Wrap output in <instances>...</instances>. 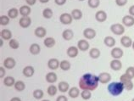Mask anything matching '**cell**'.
I'll return each mask as SVG.
<instances>
[{"mask_svg":"<svg viewBox=\"0 0 134 101\" xmlns=\"http://www.w3.org/2000/svg\"><path fill=\"white\" fill-rule=\"evenodd\" d=\"M98 76L91 74V73H86L84 74L79 80V87L82 90H89L93 91L98 86Z\"/></svg>","mask_w":134,"mask_h":101,"instance_id":"obj_1","label":"cell"},{"mask_svg":"<svg viewBox=\"0 0 134 101\" xmlns=\"http://www.w3.org/2000/svg\"><path fill=\"white\" fill-rule=\"evenodd\" d=\"M124 89H125L124 85H123V83L121 82H110L107 87V90H108L109 93L112 96L121 95Z\"/></svg>","mask_w":134,"mask_h":101,"instance_id":"obj_2","label":"cell"},{"mask_svg":"<svg viewBox=\"0 0 134 101\" xmlns=\"http://www.w3.org/2000/svg\"><path fill=\"white\" fill-rule=\"evenodd\" d=\"M132 78H130L129 76H127L125 73V74H123L121 76V77H120V82H121L123 83V85H124V88L125 89H126L127 91H131V90L133 88V82L132 81Z\"/></svg>","mask_w":134,"mask_h":101,"instance_id":"obj_3","label":"cell"},{"mask_svg":"<svg viewBox=\"0 0 134 101\" xmlns=\"http://www.w3.org/2000/svg\"><path fill=\"white\" fill-rule=\"evenodd\" d=\"M110 31L111 32H113L115 35H117V36H120V35H122L125 32V27L121 24H113L110 26Z\"/></svg>","mask_w":134,"mask_h":101,"instance_id":"obj_4","label":"cell"},{"mask_svg":"<svg viewBox=\"0 0 134 101\" xmlns=\"http://www.w3.org/2000/svg\"><path fill=\"white\" fill-rule=\"evenodd\" d=\"M72 16L70 14L68 13H63L62 15L59 16V21L64 25H70L72 22Z\"/></svg>","mask_w":134,"mask_h":101,"instance_id":"obj_5","label":"cell"},{"mask_svg":"<svg viewBox=\"0 0 134 101\" xmlns=\"http://www.w3.org/2000/svg\"><path fill=\"white\" fill-rule=\"evenodd\" d=\"M19 24L20 26L22 27V28H28L31 24V19L29 16H23L19 20Z\"/></svg>","mask_w":134,"mask_h":101,"instance_id":"obj_6","label":"cell"},{"mask_svg":"<svg viewBox=\"0 0 134 101\" xmlns=\"http://www.w3.org/2000/svg\"><path fill=\"white\" fill-rule=\"evenodd\" d=\"M110 54L114 59L120 60L121 58H122L123 54H124V52H123V50L121 49V48L115 47V48H113V49L110 52Z\"/></svg>","mask_w":134,"mask_h":101,"instance_id":"obj_7","label":"cell"},{"mask_svg":"<svg viewBox=\"0 0 134 101\" xmlns=\"http://www.w3.org/2000/svg\"><path fill=\"white\" fill-rule=\"evenodd\" d=\"M111 80V75L108 72H102L98 75V81L99 82L105 84V83H108Z\"/></svg>","mask_w":134,"mask_h":101,"instance_id":"obj_8","label":"cell"},{"mask_svg":"<svg viewBox=\"0 0 134 101\" xmlns=\"http://www.w3.org/2000/svg\"><path fill=\"white\" fill-rule=\"evenodd\" d=\"M96 31L93 28H86L83 31V36L87 39H93L96 37Z\"/></svg>","mask_w":134,"mask_h":101,"instance_id":"obj_9","label":"cell"},{"mask_svg":"<svg viewBox=\"0 0 134 101\" xmlns=\"http://www.w3.org/2000/svg\"><path fill=\"white\" fill-rule=\"evenodd\" d=\"M16 62L15 60V59H13L11 57H8L6 58L4 60H3V66L7 69H13L15 66Z\"/></svg>","mask_w":134,"mask_h":101,"instance_id":"obj_10","label":"cell"},{"mask_svg":"<svg viewBox=\"0 0 134 101\" xmlns=\"http://www.w3.org/2000/svg\"><path fill=\"white\" fill-rule=\"evenodd\" d=\"M78 53H79V48L75 46L69 47L66 51V54L70 58H76L78 55Z\"/></svg>","mask_w":134,"mask_h":101,"instance_id":"obj_11","label":"cell"},{"mask_svg":"<svg viewBox=\"0 0 134 101\" xmlns=\"http://www.w3.org/2000/svg\"><path fill=\"white\" fill-rule=\"evenodd\" d=\"M95 19L98 22H104L107 20V14L104 10H99L95 14Z\"/></svg>","mask_w":134,"mask_h":101,"instance_id":"obj_12","label":"cell"},{"mask_svg":"<svg viewBox=\"0 0 134 101\" xmlns=\"http://www.w3.org/2000/svg\"><path fill=\"white\" fill-rule=\"evenodd\" d=\"M90 44L88 43V42L86 41L85 39H81L77 43V48H79V50L81 51H87V49H89Z\"/></svg>","mask_w":134,"mask_h":101,"instance_id":"obj_13","label":"cell"},{"mask_svg":"<svg viewBox=\"0 0 134 101\" xmlns=\"http://www.w3.org/2000/svg\"><path fill=\"white\" fill-rule=\"evenodd\" d=\"M122 24L126 27H131L134 25V17L132 15H126L122 19Z\"/></svg>","mask_w":134,"mask_h":101,"instance_id":"obj_14","label":"cell"},{"mask_svg":"<svg viewBox=\"0 0 134 101\" xmlns=\"http://www.w3.org/2000/svg\"><path fill=\"white\" fill-rule=\"evenodd\" d=\"M59 65H60V62H59L57 59H50L48 61V66L50 70H57Z\"/></svg>","mask_w":134,"mask_h":101,"instance_id":"obj_15","label":"cell"},{"mask_svg":"<svg viewBox=\"0 0 134 101\" xmlns=\"http://www.w3.org/2000/svg\"><path fill=\"white\" fill-rule=\"evenodd\" d=\"M110 68L113 70V71H120L122 67V63L120 60L114 59V60L110 61Z\"/></svg>","mask_w":134,"mask_h":101,"instance_id":"obj_16","label":"cell"},{"mask_svg":"<svg viewBox=\"0 0 134 101\" xmlns=\"http://www.w3.org/2000/svg\"><path fill=\"white\" fill-rule=\"evenodd\" d=\"M121 43L123 47L125 48H130L132 45V38L128 36H123L121 38Z\"/></svg>","mask_w":134,"mask_h":101,"instance_id":"obj_17","label":"cell"},{"mask_svg":"<svg viewBox=\"0 0 134 101\" xmlns=\"http://www.w3.org/2000/svg\"><path fill=\"white\" fill-rule=\"evenodd\" d=\"M23 75L26 77H31L34 75V72H35V70L33 68V66L31 65H27L24 69H23Z\"/></svg>","mask_w":134,"mask_h":101,"instance_id":"obj_18","label":"cell"},{"mask_svg":"<svg viewBox=\"0 0 134 101\" xmlns=\"http://www.w3.org/2000/svg\"><path fill=\"white\" fill-rule=\"evenodd\" d=\"M35 36L39 37V38H42V37H44L46 36V34H47V31L43 26H39V27H37L36 29H35Z\"/></svg>","mask_w":134,"mask_h":101,"instance_id":"obj_19","label":"cell"},{"mask_svg":"<svg viewBox=\"0 0 134 101\" xmlns=\"http://www.w3.org/2000/svg\"><path fill=\"white\" fill-rule=\"evenodd\" d=\"M19 11L22 16H29V15L31 12V9L29 5H23L20 8Z\"/></svg>","mask_w":134,"mask_h":101,"instance_id":"obj_20","label":"cell"},{"mask_svg":"<svg viewBox=\"0 0 134 101\" xmlns=\"http://www.w3.org/2000/svg\"><path fill=\"white\" fill-rule=\"evenodd\" d=\"M46 81L48 83H54L55 82H57V75L54 72H48L46 75Z\"/></svg>","mask_w":134,"mask_h":101,"instance_id":"obj_21","label":"cell"},{"mask_svg":"<svg viewBox=\"0 0 134 101\" xmlns=\"http://www.w3.org/2000/svg\"><path fill=\"white\" fill-rule=\"evenodd\" d=\"M104 43L109 48H113L115 45V39L114 37H110V36H108L106 37H104Z\"/></svg>","mask_w":134,"mask_h":101,"instance_id":"obj_22","label":"cell"},{"mask_svg":"<svg viewBox=\"0 0 134 101\" xmlns=\"http://www.w3.org/2000/svg\"><path fill=\"white\" fill-rule=\"evenodd\" d=\"M29 50H30V53H31V54L37 55V54H39L40 51H41V48H40V46H39V44H37V43H33V44H31V46H30Z\"/></svg>","mask_w":134,"mask_h":101,"instance_id":"obj_23","label":"cell"},{"mask_svg":"<svg viewBox=\"0 0 134 101\" xmlns=\"http://www.w3.org/2000/svg\"><path fill=\"white\" fill-rule=\"evenodd\" d=\"M62 37H63V38H64L65 40L70 41V40H71L73 38L74 32L70 29H66L62 32Z\"/></svg>","mask_w":134,"mask_h":101,"instance_id":"obj_24","label":"cell"},{"mask_svg":"<svg viewBox=\"0 0 134 101\" xmlns=\"http://www.w3.org/2000/svg\"><path fill=\"white\" fill-rule=\"evenodd\" d=\"M0 36H1L2 39L4 40H10L12 39V33L8 29H3L1 31V33H0Z\"/></svg>","mask_w":134,"mask_h":101,"instance_id":"obj_25","label":"cell"},{"mask_svg":"<svg viewBox=\"0 0 134 101\" xmlns=\"http://www.w3.org/2000/svg\"><path fill=\"white\" fill-rule=\"evenodd\" d=\"M58 89L59 92L61 93H65L68 92L70 89V86L66 82H60L58 85Z\"/></svg>","mask_w":134,"mask_h":101,"instance_id":"obj_26","label":"cell"},{"mask_svg":"<svg viewBox=\"0 0 134 101\" xmlns=\"http://www.w3.org/2000/svg\"><path fill=\"white\" fill-rule=\"evenodd\" d=\"M68 94H69V96L70 97V98L76 99V98H77V97H78L79 94H80L79 89L77 88H76V87H73V88H70V89H69Z\"/></svg>","mask_w":134,"mask_h":101,"instance_id":"obj_27","label":"cell"},{"mask_svg":"<svg viewBox=\"0 0 134 101\" xmlns=\"http://www.w3.org/2000/svg\"><path fill=\"white\" fill-rule=\"evenodd\" d=\"M70 15H71L72 18L74 20H78L82 19V12L81 11L80 9H73L72 11H71Z\"/></svg>","mask_w":134,"mask_h":101,"instance_id":"obj_28","label":"cell"},{"mask_svg":"<svg viewBox=\"0 0 134 101\" xmlns=\"http://www.w3.org/2000/svg\"><path fill=\"white\" fill-rule=\"evenodd\" d=\"M15 80L13 76H6V77L3 79V84L6 87L15 86Z\"/></svg>","mask_w":134,"mask_h":101,"instance_id":"obj_29","label":"cell"},{"mask_svg":"<svg viewBox=\"0 0 134 101\" xmlns=\"http://www.w3.org/2000/svg\"><path fill=\"white\" fill-rule=\"evenodd\" d=\"M100 50L98 49L97 48H91L90 51H89V56L93 59H98V57L100 56Z\"/></svg>","mask_w":134,"mask_h":101,"instance_id":"obj_30","label":"cell"},{"mask_svg":"<svg viewBox=\"0 0 134 101\" xmlns=\"http://www.w3.org/2000/svg\"><path fill=\"white\" fill-rule=\"evenodd\" d=\"M43 43L47 48H53L55 45V40H54V38H53L51 37H46Z\"/></svg>","mask_w":134,"mask_h":101,"instance_id":"obj_31","label":"cell"},{"mask_svg":"<svg viewBox=\"0 0 134 101\" xmlns=\"http://www.w3.org/2000/svg\"><path fill=\"white\" fill-rule=\"evenodd\" d=\"M15 88L16 91L22 92L25 90V88H26V84H25V82L22 81H17L15 83Z\"/></svg>","mask_w":134,"mask_h":101,"instance_id":"obj_32","label":"cell"},{"mask_svg":"<svg viewBox=\"0 0 134 101\" xmlns=\"http://www.w3.org/2000/svg\"><path fill=\"white\" fill-rule=\"evenodd\" d=\"M20 11H18V9L15 8H12L10 9L8 11V16L10 19H15L17 16H18Z\"/></svg>","mask_w":134,"mask_h":101,"instance_id":"obj_33","label":"cell"},{"mask_svg":"<svg viewBox=\"0 0 134 101\" xmlns=\"http://www.w3.org/2000/svg\"><path fill=\"white\" fill-rule=\"evenodd\" d=\"M59 67H60L61 70L63 71H69L70 69V63L68 61V60H62L60 62V65H59Z\"/></svg>","mask_w":134,"mask_h":101,"instance_id":"obj_34","label":"cell"},{"mask_svg":"<svg viewBox=\"0 0 134 101\" xmlns=\"http://www.w3.org/2000/svg\"><path fill=\"white\" fill-rule=\"evenodd\" d=\"M47 92L48 93V95L54 96L56 93H57V92H58V88L56 86H54V85H50L48 88Z\"/></svg>","mask_w":134,"mask_h":101,"instance_id":"obj_35","label":"cell"},{"mask_svg":"<svg viewBox=\"0 0 134 101\" xmlns=\"http://www.w3.org/2000/svg\"><path fill=\"white\" fill-rule=\"evenodd\" d=\"M87 4L92 9H96L100 4V0H88Z\"/></svg>","mask_w":134,"mask_h":101,"instance_id":"obj_36","label":"cell"},{"mask_svg":"<svg viewBox=\"0 0 134 101\" xmlns=\"http://www.w3.org/2000/svg\"><path fill=\"white\" fill-rule=\"evenodd\" d=\"M43 95H44V93H43V90H41V89H36V90H34V92H33V97L36 99H43Z\"/></svg>","mask_w":134,"mask_h":101,"instance_id":"obj_37","label":"cell"},{"mask_svg":"<svg viewBox=\"0 0 134 101\" xmlns=\"http://www.w3.org/2000/svg\"><path fill=\"white\" fill-rule=\"evenodd\" d=\"M53 10L51 9H49V8H46L43 9V16L44 17V18L46 19H50L51 17L53 16Z\"/></svg>","mask_w":134,"mask_h":101,"instance_id":"obj_38","label":"cell"},{"mask_svg":"<svg viewBox=\"0 0 134 101\" xmlns=\"http://www.w3.org/2000/svg\"><path fill=\"white\" fill-rule=\"evenodd\" d=\"M9 47L13 48V49H17V48H19L20 47V43H19V42L17 41L16 39H10L9 42Z\"/></svg>","mask_w":134,"mask_h":101,"instance_id":"obj_39","label":"cell"},{"mask_svg":"<svg viewBox=\"0 0 134 101\" xmlns=\"http://www.w3.org/2000/svg\"><path fill=\"white\" fill-rule=\"evenodd\" d=\"M81 96H82V98L85 100H87L91 99L92 97V93L89 90H83V91L81 93Z\"/></svg>","mask_w":134,"mask_h":101,"instance_id":"obj_40","label":"cell"},{"mask_svg":"<svg viewBox=\"0 0 134 101\" xmlns=\"http://www.w3.org/2000/svg\"><path fill=\"white\" fill-rule=\"evenodd\" d=\"M9 17L6 15H1L0 16V24L2 26H7L9 23Z\"/></svg>","mask_w":134,"mask_h":101,"instance_id":"obj_41","label":"cell"},{"mask_svg":"<svg viewBox=\"0 0 134 101\" xmlns=\"http://www.w3.org/2000/svg\"><path fill=\"white\" fill-rule=\"evenodd\" d=\"M126 74L130 78H134V66H129L126 71Z\"/></svg>","mask_w":134,"mask_h":101,"instance_id":"obj_42","label":"cell"},{"mask_svg":"<svg viewBox=\"0 0 134 101\" xmlns=\"http://www.w3.org/2000/svg\"><path fill=\"white\" fill-rule=\"evenodd\" d=\"M115 3L120 7H123L127 3V0H115Z\"/></svg>","mask_w":134,"mask_h":101,"instance_id":"obj_43","label":"cell"},{"mask_svg":"<svg viewBox=\"0 0 134 101\" xmlns=\"http://www.w3.org/2000/svg\"><path fill=\"white\" fill-rule=\"evenodd\" d=\"M54 2H55L56 4L61 6V5H64L66 3V0H54Z\"/></svg>","mask_w":134,"mask_h":101,"instance_id":"obj_44","label":"cell"},{"mask_svg":"<svg viewBox=\"0 0 134 101\" xmlns=\"http://www.w3.org/2000/svg\"><path fill=\"white\" fill-rule=\"evenodd\" d=\"M4 76H5V70H4V67L1 66V67H0V77L3 78Z\"/></svg>","mask_w":134,"mask_h":101,"instance_id":"obj_45","label":"cell"},{"mask_svg":"<svg viewBox=\"0 0 134 101\" xmlns=\"http://www.w3.org/2000/svg\"><path fill=\"white\" fill-rule=\"evenodd\" d=\"M56 101H68V99L66 98L65 96L64 95H60V96H59L57 99H56Z\"/></svg>","mask_w":134,"mask_h":101,"instance_id":"obj_46","label":"cell"},{"mask_svg":"<svg viewBox=\"0 0 134 101\" xmlns=\"http://www.w3.org/2000/svg\"><path fill=\"white\" fill-rule=\"evenodd\" d=\"M26 1L27 5H29V6H32V5H34V4H35V3H36L37 0H26Z\"/></svg>","mask_w":134,"mask_h":101,"instance_id":"obj_47","label":"cell"},{"mask_svg":"<svg viewBox=\"0 0 134 101\" xmlns=\"http://www.w3.org/2000/svg\"><path fill=\"white\" fill-rule=\"evenodd\" d=\"M128 12L130 14V15H132L134 17V5H132L128 9Z\"/></svg>","mask_w":134,"mask_h":101,"instance_id":"obj_48","label":"cell"},{"mask_svg":"<svg viewBox=\"0 0 134 101\" xmlns=\"http://www.w3.org/2000/svg\"><path fill=\"white\" fill-rule=\"evenodd\" d=\"M10 101H21V99H20V98H18V97H14L13 99H10Z\"/></svg>","mask_w":134,"mask_h":101,"instance_id":"obj_49","label":"cell"},{"mask_svg":"<svg viewBox=\"0 0 134 101\" xmlns=\"http://www.w3.org/2000/svg\"><path fill=\"white\" fill-rule=\"evenodd\" d=\"M49 0H39V2L42 3H47Z\"/></svg>","mask_w":134,"mask_h":101,"instance_id":"obj_50","label":"cell"},{"mask_svg":"<svg viewBox=\"0 0 134 101\" xmlns=\"http://www.w3.org/2000/svg\"><path fill=\"white\" fill-rule=\"evenodd\" d=\"M132 48H133V50H134V41L132 42Z\"/></svg>","mask_w":134,"mask_h":101,"instance_id":"obj_51","label":"cell"},{"mask_svg":"<svg viewBox=\"0 0 134 101\" xmlns=\"http://www.w3.org/2000/svg\"><path fill=\"white\" fill-rule=\"evenodd\" d=\"M0 46H3V39H1V44H0Z\"/></svg>","mask_w":134,"mask_h":101,"instance_id":"obj_52","label":"cell"},{"mask_svg":"<svg viewBox=\"0 0 134 101\" xmlns=\"http://www.w3.org/2000/svg\"><path fill=\"white\" fill-rule=\"evenodd\" d=\"M42 101H50V100H48V99H43V100H42Z\"/></svg>","mask_w":134,"mask_h":101,"instance_id":"obj_53","label":"cell"},{"mask_svg":"<svg viewBox=\"0 0 134 101\" xmlns=\"http://www.w3.org/2000/svg\"><path fill=\"white\" fill-rule=\"evenodd\" d=\"M132 101H134V98H133V99H132Z\"/></svg>","mask_w":134,"mask_h":101,"instance_id":"obj_54","label":"cell"},{"mask_svg":"<svg viewBox=\"0 0 134 101\" xmlns=\"http://www.w3.org/2000/svg\"><path fill=\"white\" fill-rule=\"evenodd\" d=\"M79 1H84V0H79Z\"/></svg>","mask_w":134,"mask_h":101,"instance_id":"obj_55","label":"cell"}]
</instances>
